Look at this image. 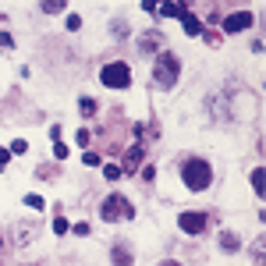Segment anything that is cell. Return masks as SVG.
Instances as JSON below:
<instances>
[{
	"mask_svg": "<svg viewBox=\"0 0 266 266\" xmlns=\"http://www.w3.org/2000/svg\"><path fill=\"white\" fill-rule=\"evenodd\" d=\"M206 224H210L206 213H196V210H188V213L178 216V227H181L184 234H202V231H206Z\"/></svg>",
	"mask_w": 266,
	"mask_h": 266,
	"instance_id": "5",
	"label": "cell"
},
{
	"mask_svg": "<svg viewBox=\"0 0 266 266\" xmlns=\"http://www.w3.org/2000/svg\"><path fill=\"white\" fill-rule=\"evenodd\" d=\"M160 46H164V36L160 32H149V36H142L138 40V54L146 57V54H160Z\"/></svg>",
	"mask_w": 266,
	"mask_h": 266,
	"instance_id": "7",
	"label": "cell"
},
{
	"mask_svg": "<svg viewBox=\"0 0 266 266\" xmlns=\"http://www.w3.org/2000/svg\"><path fill=\"white\" fill-rule=\"evenodd\" d=\"M68 227H71V224H68L64 216H57V220H54V231H57V234H64V231H68Z\"/></svg>",
	"mask_w": 266,
	"mask_h": 266,
	"instance_id": "20",
	"label": "cell"
},
{
	"mask_svg": "<svg viewBox=\"0 0 266 266\" xmlns=\"http://www.w3.org/2000/svg\"><path fill=\"white\" fill-rule=\"evenodd\" d=\"M11 164V149H0V170H4Z\"/></svg>",
	"mask_w": 266,
	"mask_h": 266,
	"instance_id": "25",
	"label": "cell"
},
{
	"mask_svg": "<svg viewBox=\"0 0 266 266\" xmlns=\"http://www.w3.org/2000/svg\"><path fill=\"white\" fill-rule=\"evenodd\" d=\"M0 248H4V238H0Z\"/></svg>",
	"mask_w": 266,
	"mask_h": 266,
	"instance_id": "28",
	"label": "cell"
},
{
	"mask_svg": "<svg viewBox=\"0 0 266 266\" xmlns=\"http://www.w3.org/2000/svg\"><path fill=\"white\" fill-rule=\"evenodd\" d=\"M178 74H181V60L170 50H160L156 54V64H153V82L160 89H174L178 86Z\"/></svg>",
	"mask_w": 266,
	"mask_h": 266,
	"instance_id": "1",
	"label": "cell"
},
{
	"mask_svg": "<svg viewBox=\"0 0 266 266\" xmlns=\"http://www.w3.org/2000/svg\"><path fill=\"white\" fill-rule=\"evenodd\" d=\"M103 174H106V181H118V178H121V167H118V164H106Z\"/></svg>",
	"mask_w": 266,
	"mask_h": 266,
	"instance_id": "15",
	"label": "cell"
},
{
	"mask_svg": "<svg viewBox=\"0 0 266 266\" xmlns=\"http://www.w3.org/2000/svg\"><path fill=\"white\" fill-rule=\"evenodd\" d=\"M36 234H40L36 220H32V224H18V245H28V242H36Z\"/></svg>",
	"mask_w": 266,
	"mask_h": 266,
	"instance_id": "9",
	"label": "cell"
},
{
	"mask_svg": "<svg viewBox=\"0 0 266 266\" xmlns=\"http://www.w3.org/2000/svg\"><path fill=\"white\" fill-rule=\"evenodd\" d=\"M156 14L160 18H184L188 11H184V4H170V0H164V4L156 8Z\"/></svg>",
	"mask_w": 266,
	"mask_h": 266,
	"instance_id": "8",
	"label": "cell"
},
{
	"mask_svg": "<svg viewBox=\"0 0 266 266\" xmlns=\"http://www.w3.org/2000/svg\"><path fill=\"white\" fill-rule=\"evenodd\" d=\"M64 8H68V0H43V11L46 14H60Z\"/></svg>",
	"mask_w": 266,
	"mask_h": 266,
	"instance_id": "12",
	"label": "cell"
},
{
	"mask_svg": "<svg viewBox=\"0 0 266 266\" xmlns=\"http://www.w3.org/2000/svg\"><path fill=\"white\" fill-rule=\"evenodd\" d=\"M181 22H184V36H202V22H199V18H192V14H184Z\"/></svg>",
	"mask_w": 266,
	"mask_h": 266,
	"instance_id": "10",
	"label": "cell"
},
{
	"mask_svg": "<svg viewBox=\"0 0 266 266\" xmlns=\"http://www.w3.org/2000/svg\"><path fill=\"white\" fill-rule=\"evenodd\" d=\"M138 160H142V149H138V146H135V149H132V153H128V167H135V164H138Z\"/></svg>",
	"mask_w": 266,
	"mask_h": 266,
	"instance_id": "22",
	"label": "cell"
},
{
	"mask_svg": "<svg viewBox=\"0 0 266 266\" xmlns=\"http://www.w3.org/2000/svg\"><path fill=\"white\" fill-rule=\"evenodd\" d=\"M25 149H28L25 138H14V142H11V153H25Z\"/></svg>",
	"mask_w": 266,
	"mask_h": 266,
	"instance_id": "23",
	"label": "cell"
},
{
	"mask_svg": "<svg viewBox=\"0 0 266 266\" xmlns=\"http://www.w3.org/2000/svg\"><path fill=\"white\" fill-rule=\"evenodd\" d=\"M262 184H266V174H262V167H256V170H252V188H256V196H259V199H262V192H266Z\"/></svg>",
	"mask_w": 266,
	"mask_h": 266,
	"instance_id": "11",
	"label": "cell"
},
{
	"mask_svg": "<svg viewBox=\"0 0 266 266\" xmlns=\"http://www.w3.org/2000/svg\"><path fill=\"white\" fill-rule=\"evenodd\" d=\"M64 25L74 32V28H82V18H78V14H68V22H64Z\"/></svg>",
	"mask_w": 266,
	"mask_h": 266,
	"instance_id": "19",
	"label": "cell"
},
{
	"mask_svg": "<svg viewBox=\"0 0 266 266\" xmlns=\"http://www.w3.org/2000/svg\"><path fill=\"white\" fill-rule=\"evenodd\" d=\"M164 4V0H142V11H149V14H156V8Z\"/></svg>",
	"mask_w": 266,
	"mask_h": 266,
	"instance_id": "17",
	"label": "cell"
},
{
	"mask_svg": "<svg viewBox=\"0 0 266 266\" xmlns=\"http://www.w3.org/2000/svg\"><path fill=\"white\" fill-rule=\"evenodd\" d=\"M78 110L86 114V118H92V114H96V100H92V96H82V100H78Z\"/></svg>",
	"mask_w": 266,
	"mask_h": 266,
	"instance_id": "13",
	"label": "cell"
},
{
	"mask_svg": "<svg viewBox=\"0 0 266 266\" xmlns=\"http://www.w3.org/2000/svg\"><path fill=\"white\" fill-rule=\"evenodd\" d=\"M54 156H57V160H64V156H68V146H64V142H60V138H57V142H54Z\"/></svg>",
	"mask_w": 266,
	"mask_h": 266,
	"instance_id": "16",
	"label": "cell"
},
{
	"mask_svg": "<svg viewBox=\"0 0 266 266\" xmlns=\"http://www.w3.org/2000/svg\"><path fill=\"white\" fill-rule=\"evenodd\" d=\"M114 262H132V256L124 248H114Z\"/></svg>",
	"mask_w": 266,
	"mask_h": 266,
	"instance_id": "21",
	"label": "cell"
},
{
	"mask_svg": "<svg viewBox=\"0 0 266 266\" xmlns=\"http://www.w3.org/2000/svg\"><path fill=\"white\" fill-rule=\"evenodd\" d=\"M0 46H4V50H8V46H14V40H11L8 32H0Z\"/></svg>",
	"mask_w": 266,
	"mask_h": 266,
	"instance_id": "26",
	"label": "cell"
},
{
	"mask_svg": "<svg viewBox=\"0 0 266 266\" xmlns=\"http://www.w3.org/2000/svg\"><path fill=\"white\" fill-rule=\"evenodd\" d=\"M100 82H103L106 89H128V86H132V68H128L124 60H110V64L100 71Z\"/></svg>",
	"mask_w": 266,
	"mask_h": 266,
	"instance_id": "3",
	"label": "cell"
},
{
	"mask_svg": "<svg viewBox=\"0 0 266 266\" xmlns=\"http://www.w3.org/2000/svg\"><path fill=\"white\" fill-rule=\"evenodd\" d=\"M25 202H28L32 210H43V199H40V196H25Z\"/></svg>",
	"mask_w": 266,
	"mask_h": 266,
	"instance_id": "24",
	"label": "cell"
},
{
	"mask_svg": "<svg viewBox=\"0 0 266 266\" xmlns=\"http://www.w3.org/2000/svg\"><path fill=\"white\" fill-rule=\"evenodd\" d=\"M248 25H252V14H248V11H234V14L224 18V28H227V32H242V28H248Z\"/></svg>",
	"mask_w": 266,
	"mask_h": 266,
	"instance_id": "6",
	"label": "cell"
},
{
	"mask_svg": "<svg viewBox=\"0 0 266 266\" xmlns=\"http://www.w3.org/2000/svg\"><path fill=\"white\" fill-rule=\"evenodd\" d=\"M82 164H86V167H100V156H96V153H89V149H86V156H82Z\"/></svg>",
	"mask_w": 266,
	"mask_h": 266,
	"instance_id": "18",
	"label": "cell"
},
{
	"mask_svg": "<svg viewBox=\"0 0 266 266\" xmlns=\"http://www.w3.org/2000/svg\"><path fill=\"white\" fill-rule=\"evenodd\" d=\"M220 245H224V252H234L238 248V238L234 234H220Z\"/></svg>",
	"mask_w": 266,
	"mask_h": 266,
	"instance_id": "14",
	"label": "cell"
},
{
	"mask_svg": "<svg viewBox=\"0 0 266 266\" xmlns=\"http://www.w3.org/2000/svg\"><path fill=\"white\" fill-rule=\"evenodd\" d=\"M181 4H192V0H181Z\"/></svg>",
	"mask_w": 266,
	"mask_h": 266,
	"instance_id": "27",
	"label": "cell"
},
{
	"mask_svg": "<svg viewBox=\"0 0 266 266\" xmlns=\"http://www.w3.org/2000/svg\"><path fill=\"white\" fill-rule=\"evenodd\" d=\"M181 178H184V184H188V192H206L210 181H213V167H210L206 160H184Z\"/></svg>",
	"mask_w": 266,
	"mask_h": 266,
	"instance_id": "2",
	"label": "cell"
},
{
	"mask_svg": "<svg viewBox=\"0 0 266 266\" xmlns=\"http://www.w3.org/2000/svg\"><path fill=\"white\" fill-rule=\"evenodd\" d=\"M100 216L110 220V224H118V220H132L135 210H132V202H128L124 196H106L103 206H100Z\"/></svg>",
	"mask_w": 266,
	"mask_h": 266,
	"instance_id": "4",
	"label": "cell"
}]
</instances>
